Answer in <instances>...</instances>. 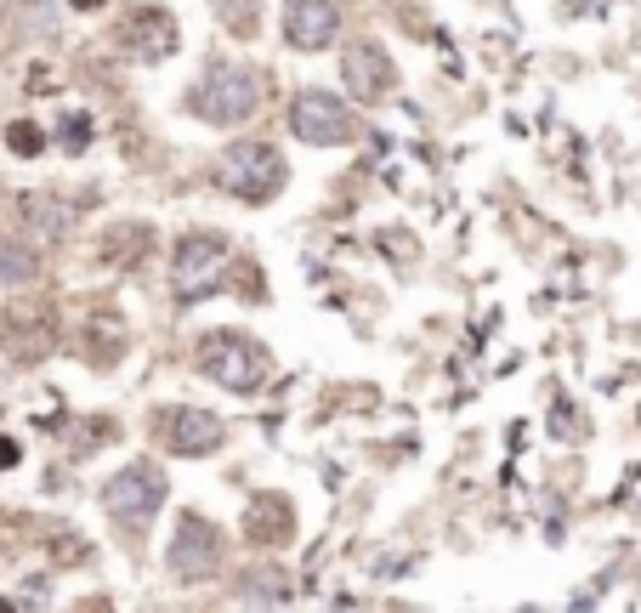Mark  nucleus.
<instances>
[{
	"label": "nucleus",
	"mask_w": 641,
	"mask_h": 613,
	"mask_svg": "<svg viewBox=\"0 0 641 613\" xmlns=\"http://www.w3.org/2000/svg\"><path fill=\"white\" fill-rule=\"evenodd\" d=\"M188 108L199 114V120H210V125H233V120H250L261 108V80H256V69H227V63H216V69L193 86V97H188Z\"/></svg>",
	"instance_id": "obj_1"
},
{
	"label": "nucleus",
	"mask_w": 641,
	"mask_h": 613,
	"mask_svg": "<svg viewBox=\"0 0 641 613\" xmlns=\"http://www.w3.org/2000/svg\"><path fill=\"white\" fill-rule=\"evenodd\" d=\"M199 369H205L216 386H227V392H256V386L267 381V347H261L256 335L216 330V335H205V347H199Z\"/></svg>",
	"instance_id": "obj_2"
},
{
	"label": "nucleus",
	"mask_w": 641,
	"mask_h": 613,
	"mask_svg": "<svg viewBox=\"0 0 641 613\" xmlns=\"http://www.w3.org/2000/svg\"><path fill=\"white\" fill-rule=\"evenodd\" d=\"M216 182H222L233 199H250V205H267L278 188H284V159L267 142H233L216 165Z\"/></svg>",
	"instance_id": "obj_3"
},
{
	"label": "nucleus",
	"mask_w": 641,
	"mask_h": 613,
	"mask_svg": "<svg viewBox=\"0 0 641 613\" xmlns=\"http://www.w3.org/2000/svg\"><path fill=\"white\" fill-rule=\"evenodd\" d=\"M159 506H165V472L154 460H131L125 472H114L103 483V511L125 528H142Z\"/></svg>",
	"instance_id": "obj_4"
},
{
	"label": "nucleus",
	"mask_w": 641,
	"mask_h": 613,
	"mask_svg": "<svg viewBox=\"0 0 641 613\" xmlns=\"http://www.w3.org/2000/svg\"><path fill=\"white\" fill-rule=\"evenodd\" d=\"M227 262H233V250H227L222 233H182L176 239V296L199 301L210 290H222Z\"/></svg>",
	"instance_id": "obj_5"
},
{
	"label": "nucleus",
	"mask_w": 641,
	"mask_h": 613,
	"mask_svg": "<svg viewBox=\"0 0 641 613\" xmlns=\"http://www.w3.org/2000/svg\"><path fill=\"white\" fill-rule=\"evenodd\" d=\"M222 557H227V540L222 528L210 523V517H182L171 534V574L182 585H205L210 574H222Z\"/></svg>",
	"instance_id": "obj_6"
},
{
	"label": "nucleus",
	"mask_w": 641,
	"mask_h": 613,
	"mask_svg": "<svg viewBox=\"0 0 641 613\" xmlns=\"http://www.w3.org/2000/svg\"><path fill=\"white\" fill-rule=\"evenodd\" d=\"M290 131L312 148H341V142L358 137V114L335 91H301L290 108Z\"/></svg>",
	"instance_id": "obj_7"
},
{
	"label": "nucleus",
	"mask_w": 641,
	"mask_h": 613,
	"mask_svg": "<svg viewBox=\"0 0 641 613\" xmlns=\"http://www.w3.org/2000/svg\"><path fill=\"white\" fill-rule=\"evenodd\" d=\"M154 432H159V443L171 449V455H216L222 449V438H227V426L210 415V409H159L154 415Z\"/></svg>",
	"instance_id": "obj_8"
},
{
	"label": "nucleus",
	"mask_w": 641,
	"mask_h": 613,
	"mask_svg": "<svg viewBox=\"0 0 641 613\" xmlns=\"http://www.w3.org/2000/svg\"><path fill=\"white\" fill-rule=\"evenodd\" d=\"M341 74H347V91L364 97V103H381V97H392V86H398V63L386 57L381 40H352L347 57H341Z\"/></svg>",
	"instance_id": "obj_9"
},
{
	"label": "nucleus",
	"mask_w": 641,
	"mask_h": 613,
	"mask_svg": "<svg viewBox=\"0 0 641 613\" xmlns=\"http://www.w3.org/2000/svg\"><path fill=\"white\" fill-rule=\"evenodd\" d=\"M284 40L295 52H324L341 40V6L335 0H284Z\"/></svg>",
	"instance_id": "obj_10"
},
{
	"label": "nucleus",
	"mask_w": 641,
	"mask_h": 613,
	"mask_svg": "<svg viewBox=\"0 0 641 613\" xmlns=\"http://www.w3.org/2000/svg\"><path fill=\"white\" fill-rule=\"evenodd\" d=\"M120 40L142 57V63H159V57L176 52V18L165 6H137V12H125Z\"/></svg>",
	"instance_id": "obj_11"
},
{
	"label": "nucleus",
	"mask_w": 641,
	"mask_h": 613,
	"mask_svg": "<svg viewBox=\"0 0 641 613\" xmlns=\"http://www.w3.org/2000/svg\"><path fill=\"white\" fill-rule=\"evenodd\" d=\"M244 540L261 545V551L290 545L295 540V506L284 500V494H256V500L244 506Z\"/></svg>",
	"instance_id": "obj_12"
},
{
	"label": "nucleus",
	"mask_w": 641,
	"mask_h": 613,
	"mask_svg": "<svg viewBox=\"0 0 641 613\" xmlns=\"http://www.w3.org/2000/svg\"><path fill=\"white\" fill-rule=\"evenodd\" d=\"M0 279H6V284L40 279V256L29 245H6V239H0Z\"/></svg>",
	"instance_id": "obj_13"
},
{
	"label": "nucleus",
	"mask_w": 641,
	"mask_h": 613,
	"mask_svg": "<svg viewBox=\"0 0 641 613\" xmlns=\"http://www.w3.org/2000/svg\"><path fill=\"white\" fill-rule=\"evenodd\" d=\"M6 148L23 159H35V154H46V131H40L35 120H12L6 125Z\"/></svg>",
	"instance_id": "obj_14"
},
{
	"label": "nucleus",
	"mask_w": 641,
	"mask_h": 613,
	"mask_svg": "<svg viewBox=\"0 0 641 613\" xmlns=\"http://www.w3.org/2000/svg\"><path fill=\"white\" fill-rule=\"evenodd\" d=\"M23 205H29V222H35L40 233H63V228H69V211H63L57 199H23Z\"/></svg>",
	"instance_id": "obj_15"
},
{
	"label": "nucleus",
	"mask_w": 641,
	"mask_h": 613,
	"mask_svg": "<svg viewBox=\"0 0 641 613\" xmlns=\"http://www.w3.org/2000/svg\"><path fill=\"white\" fill-rule=\"evenodd\" d=\"M244 596L250 602H284V579H267V568H256V579H244Z\"/></svg>",
	"instance_id": "obj_16"
},
{
	"label": "nucleus",
	"mask_w": 641,
	"mask_h": 613,
	"mask_svg": "<svg viewBox=\"0 0 641 613\" xmlns=\"http://www.w3.org/2000/svg\"><path fill=\"white\" fill-rule=\"evenodd\" d=\"M57 137H63V148H69V154H86V142H91V114H69Z\"/></svg>",
	"instance_id": "obj_17"
},
{
	"label": "nucleus",
	"mask_w": 641,
	"mask_h": 613,
	"mask_svg": "<svg viewBox=\"0 0 641 613\" xmlns=\"http://www.w3.org/2000/svg\"><path fill=\"white\" fill-rule=\"evenodd\" d=\"M23 460V449H18V438H0V472H12Z\"/></svg>",
	"instance_id": "obj_18"
},
{
	"label": "nucleus",
	"mask_w": 641,
	"mask_h": 613,
	"mask_svg": "<svg viewBox=\"0 0 641 613\" xmlns=\"http://www.w3.org/2000/svg\"><path fill=\"white\" fill-rule=\"evenodd\" d=\"M74 12H97V6H108V0H69Z\"/></svg>",
	"instance_id": "obj_19"
}]
</instances>
